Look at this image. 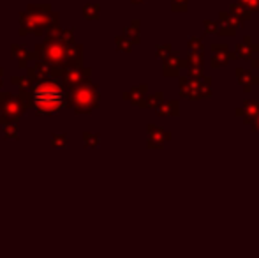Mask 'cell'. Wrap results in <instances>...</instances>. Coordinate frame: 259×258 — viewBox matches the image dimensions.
I'll return each mask as SVG.
<instances>
[{
  "label": "cell",
  "mask_w": 259,
  "mask_h": 258,
  "mask_svg": "<svg viewBox=\"0 0 259 258\" xmlns=\"http://www.w3.org/2000/svg\"><path fill=\"white\" fill-rule=\"evenodd\" d=\"M34 101L41 112H57L64 104V94L53 83H41L34 92Z\"/></svg>",
  "instance_id": "6da1fadb"
}]
</instances>
